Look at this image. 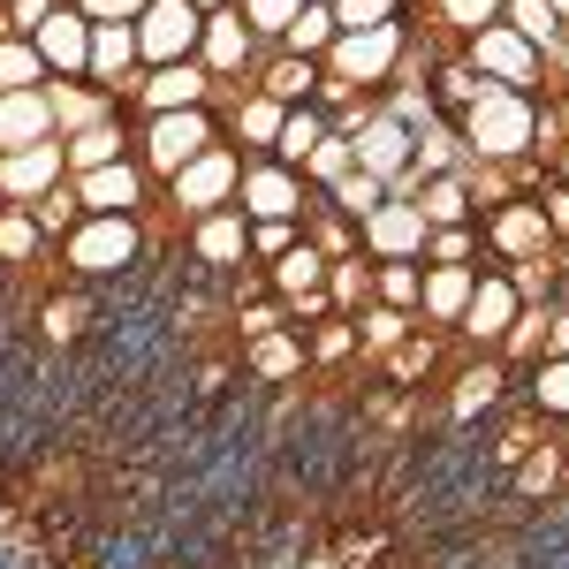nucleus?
I'll return each instance as SVG.
<instances>
[{
  "mask_svg": "<svg viewBox=\"0 0 569 569\" xmlns=\"http://www.w3.org/2000/svg\"><path fill=\"white\" fill-rule=\"evenodd\" d=\"M206 144H220L213 107H182V114H144V122H130V152H137V168H144L152 182L182 176Z\"/></svg>",
  "mask_w": 569,
  "mask_h": 569,
  "instance_id": "4",
  "label": "nucleus"
},
{
  "mask_svg": "<svg viewBox=\"0 0 569 569\" xmlns=\"http://www.w3.org/2000/svg\"><path fill=\"white\" fill-rule=\"evenodd\" d=\"M418 289H426V266L418 259H372V305L418 311Z\"/></svg>",
  "mask_w": 569,
  "mask_h": 569,
  "instance_id": "40",
  "label": "nucleus"
},
{
  "mask_svg": "<svg viewBox=\"0 0 569 569\" xmlns=\"http://www.w3.org/2000/svg\"><path fill=\"white\" fill-rule=\"evenodd\" d=\"M53 259V243L39 236V220H31V206H0V266L8 273H31V266Z\"/></svg>",
  "mask_w": 569,
  "mask_h": 569,
  "instance_id": "31",
  "label": "nucleus"
},
{
  "mask_svg": "<svg viewBox=\"0 0 569 569\" xmlns=\"http://www.w3.org/2000/svg\"><path fill=\"white\" fill-rule=\"evenodd\" d=\"M31 46H39V61H46V84H69V77H84V69H91V16L61 0L39 31H31Z\"/></svg>",
  "mask_w": 569,
  "mask_h": 569,
  "instance_id": "16",
  "label": "nucleus"
},
{
  "mask_svg": "<svg viewBox=\"0 0 569 569\" xmlns=\"http://www.w3.org/2000/svg\"><path fill=\"white\" fill-rule=\"evenodd\" d=\"M236 176H243V152H236V144H206L182 176L160 182V213L176 220V228L220 213V206H236Z\"/></svg>",
  "mask_w": 569,
  "mask_h": 569,
  "instance_id": "5",
  "label": "nucleus"
},
{
  "mask_svg": "<svg viewBox=\"0 0 569 569\" xmlns=\"http://www.w3.org/2000/svg\"><path fill=\"white\" fill-rule=\"evenodd\" d=\"M297 243H305V220H251V266H273Z\"/></svg>",
  "mask_w": 569,
  "mask_h": 569,
  "instance_id": "50",
  "label": "nucleus"
},
{
  "mask_svg": "<svg viewBox=\"0 0 569 569\" xmlns=\"http://www.w3.org/2000/svg\"><path fill=\"white\" fill-rule=\"evenodd\" d=\"M327 130H335V122H327L319 107H289V114H281V137H273V152H266V160H281V168H297V176H305L311 144H319Z\"/></svg>",
  "mask_w": 569,
  "mask_h": 569,
  "instance_id": "35",
  "label": "nucleus"
},
{
  "mask_svg": "<svg viewBox=\"0 0 569 569\" xmlns=\"http://www.w3.org/2000/svg\"><path fill=\"white\" fill-rule=\"evenodd\" d=\"M122 152H130V114L61 137V168H69V176H91V168H107V160H122Z\"/></svg>",
  "mask_w": 569,
  "mask_h": 569,
  "instance_id": "28",
  "label": "nucleus"
},
{
  "mask_svg": "<svg viewBox=\"0 0 569 569\" xmlns=\"http://www.w3.org/2000/svg\"><path fill=\"white\" fill-rule=\"evenodd\" d=\"M236 213L243 220H305L311 213V182L297 168H281V160H243V176H236Z\"/></svg>",
  "mask_w": 569,
  "mask_h": 569,
  "instance_id": "9",
  "label": "nucleus"
},
{
  "mask_svg": "<svg viewBox=\"0 0 569 569\" xmlns=\"http://www.w3.org/2000/svg\"><path fill=\"white\" fill-rule=\"evenodd\" d=\"M357 327V365H365V372H380V365H388L395 350H402V342H410V335H418V311H395V305H365L350 319Z\"/></svg>",
  "mask_w": 569,
  "mask_h": 569,
  "instance_id": "22",
  "label": "nucleus"
},
{
  "mask_svg": "<svg viewBox=\"0 0 569 569\" xmlns=\"http://www.w3.org/2000/svg\"><path fill=\"white\" fill-rule=\"evenodd\" d=\"M555 305H569V273H562V289H555Z\"/></svg>",
  "mask_w": 569,
  "mask_h": 569,
  "instance_id": "60",
  "label": "nucleus"
},
{
  "mask_svg": "<svg viewBox=\"0 0 569 569\" xmlns=\"http://www.w3.org/2000/svg\"><path fill=\"white\" fill-rule=\"evenodd\" d=\"M137 23H91V69H84V84H99L114 107H122V91L137 84Z\"/></svg>",
  "mask_w": 569,
  "mask_h": 569,
  "instance_id": "19",
  "label": "nucleus"
},
{
  "mask_svg": "<svg viewBox=\"0 0 569 569\" xmlns=\"http://www.w3.org/2000/svg\"><path fill=\"white\" fill-rule=\"evenodd\" d=\"M493 357H501L509 372H531V365L547 357V305H525V311H517V327L493 342Z\"/></svg>",
  "mask_w": 569,
  "mask_h": 569,
  "instance_id": "37",
  "label": "nucleus"
},
{
  "mask_svg": "<svg viewBox=\"0 0 569 569\" xmlns=\"http://www.w3.org/2000/svg\"><path fill=\"white\" fill-rule=\"evenodd\" d=\"M69 182H77L84 213H122V220H144L152 206H160V182L137 168V152L107 160V168H91V176H69Z\"/></svg>",
  "mask_w": 569,
  "mask_h": 569,
  "instance_id": "13",
  "label": "nucleus"
},
{
  "mask_svg": "<svg viewBox=\"0 0 569 569\" xmlns=\"http://www.w3.org/2000/svg\"><path fill=\"white\" fill-rule=\"evenodd\" d=\"M53 8H61V0H8V8H0V31H8V39H31Z\"/></svg>",
  "mask_w": 569,
  "mask_h": 569,
  "instance_id": "51",
  "label": "nucleus"
},
{
  "mask_svg": "<svg viewBox=\"0 0 569 569\" xmlns=\"http://www.w3.org/2000/svg\"><path fill=\"white\" fill-rule=\"evenodd\" d=\"M251 84H259L273 107H311V91H319V61H297V53L266 46V61L251 69Z\"/></svg>",
  "mask_w": 569,
  "mask_h": 569,
  "instance_id": "25",
  "label": "nucleus"
},
{
  "mask_svg": "<svg viewBox=\"0 0 569 569\" xmlns=\"http://www.w3.org/2000/svg\"><path fill=\"white\" fill-rule=\"evenodd\" d=\"M91 319V289H53V297H39V311H31V327H39V342H53V350H69L77 335H84Z\"/></svg>",
  "mask_w": 569,
  "mask_h": 569,
  "instance_id": "30",
  "label": "nucleus"
},
{
  "mask_svg": "<svg viewBox=\"0 0 569 569\" xmlns=\"http://www.w3.org/2000/svg\"><path fill=\"white\" fill-rule=\"evenodd\" d=\"M46 107H53V130H61V137H77V130H91V122H114V114H122V107H114L99 84H84V77L46 84Z\"/></svg>",
  "mask_w": 569,
  "mask_h": 569,
  "instance_id": "26",
  "label": "nucleus"
},
{
  "mask_svg": "<svg viewBox=\"0 0 569 569\" xmlns=\"http://www.w3.org/2000/svg\"><path fill=\"white\" fill-rule=\"evenodd\" d=\"M509 402H517V372L493 350H463L440 372V418H448L456 433H479L486 418H501Z\"/></svg>",
  "mask_w": 569,
  "mask_h": 569,
  "instance_id": "3",
  "label": "nucleus"
},
{
  "mask_svg": "<svg viewBox=\"0 0 569 569\" xmlns=\"http://www.w3.org/2000/svg\"><path fill=\"white\" fill-rule=\"evenodd\" d=\"M547 107H555V122L569 130V84H555V91H547Z\"/></svg>",
  "mask_w": 569,
  "mask_h": 569,
  "instance_id": "56",
  "label": "nucleus"
},
{
  "mask_svg": "<svg viewBox=\"0 0 569 569\" xmlns=\"http://www.w3.org/2000/svg\"><path fill=\"white\" fill-rule=\"evenodd\" d=\"M509 501H517V509H539V501H562V456H555V433L539 440V448H531L525 463H517V471H509Z\"/></svg>",
  "mask_w": 569,
  "mask_h": 569,
  "instance_id": "29",
  "label": "nucleus"
},
{
  "mask_svg": "<svg viewBox=\"0 0 569 569\" xmlns=\"http://www.w3.org/2000/svg\"><path fill=\"white\" fill-rule=\"evenodd\" d=\"M517 311H525L517 281H509L501 266H479V281H471V305H463V319H456V342H463V350H493V342L517 327Z\"/></svg>",
  "mask_w": 569,
  "mask_h": 569,
  "instance_id": "14",
  "label": "nucleus"
},
{
  "mask_svg": "<svg viewBox=\"0 0 569 569\" xmlns=\"http://www.w3.org/2000/svg\"><path fill=\"white\" fill-rule=\"evenodd\" d=\"M433 8V31L448 46H463V39H479L486 23H501V0H426Z\"/></svg>",
  "mask_w": 569,
  "mask_h": 569,
  "instance_id": "39",
  "label": "nucleus"
},
{
  "mask_svg": "<svg viewBox=\"0 0 569 569\" xmlns=\"http://www.w3.org/2000/svg\"><path fill=\"white\" fill-rule=\"evenodd\" d=\"M555 84H569V31L555 39V53H547V91ZM547 91H539V99H547Z\"/></svg>",
  "mask_w": 569,
  "mask_h": 569,
  "instance_id": "55",
  "label": "nucleus"
},
{
  "mask_svg": "<svg viewBox=\"0 0 569 569\" xmlns=\"http://www.w3.org/2000/svg\"><path fill=\"white\" fill-rule=\"evenodd\" d=\"M479 266H525V259H547L555 251V228L539 213V198H509V206H493L479 213Z\"/></svg>",
  "mask_w": 569,
  "mask_h": 569,
  "instance_id": "7",
  "label": "nucleus"
},
{
  "mask_svg": "<svg viewBox=\"0 0 569 569\" xmlns=\"http://www.w3.org/2000/svg\"><path fill=\"white\" fill-rule=\"evenodd\" d=\"M31 220H39V236H46V243H61V236H69L77 220H84V198H77V182L61 176V182H53V190L39 198V206H31Z\"/></svg>",
  "mask_w": 569,
  "mask_h": 569,
  "instance_id": "43",
  "label": "nucleus"
},
{
  "mask_svg": "<svg viewBox=\"0 0 569 569\" xmlns=\"http://www.w3.org/2000/svg\"><path fill=\"white\" fill-rule=\"evenodd\" d=\"M402 53H410V16L402 23H380V31H342V39L327 46V77L342 91H388L395 69H402Z\"/></svg>",
  "mask_w": 569,
  "mask_h": 569,
  "instance_id": "6",
  "label": "nucleus"
},
{
  "mask_svg": "<svg viewBox=\"0 0 569 569\" xmlns=\"http://www.w3.org/2000/svg\"><path fill=\"white\" fill-rule=\"evenodd\" d=\"M305 243L319 259H357V220H342L319 190H311V213H305Z\"/></svg>",
  "mask_w": 569,
  "mask_h": 569,
  "instance_id": "38",
  "label": "nucleus"
},
{
  "mask_svg": "<svg viewBox=\"0 0 569 569\" xmlns=\"http://www.w3.org/2000/svg\"><path fill=\"white\" fill-rule=\"evenodd\" d=\"M266 61V39L236 16V8H220V16H206V31H198V69L213 77V84H251V69Z\"/></svg>",
  "mask_w": 569,
  "mask_h": 569,
  "instance_id": "11",
  "label": "nucleus"
},
{
  "mask_svg": "<svg viewBox=\"0 0 569 569\" xmlns=\"http://www.w3.org/2000/svg\"><path fill=\"white\" fill-rule=\"evenodd\" d=\"M228 327H236V342H259L289 319H281V297H243V305H228Z\"/></svg>",
  "mask_w": 569,
  "mask_h": 569,
  "instance_id": "48",
  "label": "nucleus"
},
{
  "mask_svg": "<svg viewBox=\"0 0 569 569\" xmlns=\"http://www.w3.org/2000/svg\"><path fill=\"white\" fill-rule=\"evenodd\" d=\"M236 16H243V23H251V31L273 46L289 23H297V16H305V0H236Z\"/></svg>",
  "mask_w": 569,
  "mask_h": 569,
  "instance_id": "49",
  "label": "nucleus"
},
{
  "mask_svg": "<svg viewBox=\"0 0 569 569\" xmlns=\"http://www.w3.org/2000/svg\"><path fill=\"white\" fill-rule=\"evenodd\" d=\"M198 31H206V16H198L190 0H152V8L137 16V61H144V69L198 61Z\"/></svg>",
  "mask_w": 569,
  "mask_h": 569,
  "instance_id": "15",
  "label": "nucleus"
},
{
  "mask_svg": "<svg viewBox=\"0 0 569 569\" xmlns=\"http://www.w3.org/2000/svg\"><path fill=\"white\" fill-rule=\"evenodd\" d=\"M547 176H555V182H569V144L555 152V160H547Z\"/></svg>",
  "mask_w": 569,
  "mask_h": 569,
  "instance_id": "58",
  "label": "nucleus"
},
{
  "mask_svg": "<svg viewBox=\"0 0 569 569\" xmlns=\"http://www.w3.org/2000/svg\"><path fill=\"white\" fill-rule=\"evenodd\" d=\"M190 8H198V16H220V8H236V0H190Z\"/></svg>",
  "mask_w": 569,
  "mask_h": 569,
  "instance_id": "59",
  "label": "nucleus"
},
{
  "mask_svg": "<svg viewBox=\"0 0 569 569\" xmlns=\"http://www.w3.org/2000/svg\"><path fill=\"white\" fill-rule=\"evenodd\" d=\"M182 259L198 266L206 281H228V273H243V266H251V220L236 213V206H220V213L190 220V228H182Z\"/></svg>",
  "mask_w": 569,
  "mask_h": 569,
  "instance_id": "12",
  "label": "nucleus"
},
{
  "mask_svg": "<svg viewBox=\"0 0 569 569\" xmlns=\"http://www.w3.org/2000/svg\"><path fill=\"white\" fill-rule=\"evenodd\" d=\"M479 228H426V266H479Z\"/></svg>",
  "mask_w": 569,
  "mask_h": 569,
  "instance_id": "46",
  "label": "nucleus"
},
{
  "mask_svg": "<svg viewBox=\"0 0 569 569\" xmlns=\"http://www.w3.org/2000/svg\"><path fill=\"white\" fill-rule=\"evenodd\" d=\"M305 357H311V372L357 365V327H350V319H319V327L305 335Z\"/></svg>",
  "mask_w": 569,
  "mask_h": 569,
  "instance_id": "42",
  "label": "nucleus"
},
{
  "mask_svg": "<svg viewBox=\"0 0 569 569\" xmlns=\"http://www.w3.org/2000/svg\"><path fill=\"white\" fill-rule=\"evenodd\" d=\"M77 8H84L91 23H137V16H144L152 0H77Z\"/></svg>",
  "mask_w": 569,
  "mask_h": 569,
  "instance_id": "53",
  "label": "nucleus"
},
{
  "mask_svg": "<svg viewBox=\"0 0 569 569\" xmlns=\"http://www.w3.org/2000/svg\"><path fill=\"white\" fill-rule=\"evenodd\" d=\"M335 39H342V31H335V8H327V0H305V16H297L273 46L297 53V61H327V46H335Z\"/></svg>",
  "mask_w": 569,
  "mask_h": 569,
  "instance_id": "36",
  "label": "nucleus"
},
{
  "mask_svg": "<svg viewBox=\"0 0 569 569\" xmlns=\"http://www.w3.org/2000/svg\"><path fill=\"white\" fill-rule=\"evenodd\" d=\"M547 357H569V305H547Z\"/></svg>",
  "mask_w": 569,
  "mask_h": 569,
  "instance_id": "54",
  "label": "nucleus"
},
{
  "mask_svg": "<svg viewBox=\"0 0 569 569\" xmlns=\"http://www.w3.org/2000/svg\"><path fill=\"white\" fill-rule=\"evenodd\" d=\"M517 402L539 426H569V357H539L531 372H517Z\"/></svg>",
  "mask_w": 569,
  "mask_h": 569,
  "instance_id": "24",
  "label": "nucleus"
},
{
  "mask_svg": "<svg viewBox=\"0 0 569 569\" xmlns=\"http://www.w3.org/2000/svg\"><path fill=\"white\" fill-rule=\"evenodd\" d=\"M456 137L479 168H525L539 144V91H479L456 114Z\"/></svg>",
  "mask_w": 569,
  "mask_h": 569,
  "instance_id": "1",
  "label": "nucleus"
},
{
  "mask_svg": "<svg viewBox=\"0 0 569 569\" xmlns=\"http://www.w3.org/2000/svg\"><path fill=\"white\" fill-rule=\"evenodd\" d=\"M456 53H463V61L479 69V84H493V91H547V61H539L509 23H486L479 39H463Z\"/></svg>",
  "mask_w": 569,
  "mask_h": 569,
  "instance_id": "8",
  "label": "nucleus"
},
{
  "mask_svg": "<svg viewBox=\"0 0 569 569\" xmlns=\"http://www.w3.org/2000/svg\"><path fill=\"white\" fill-rule=\"evenodd\" d=\"M46 84V61L31 39H8L0 31V91H39Z\"/></svg>",
  "mask_w": 569,
  "mask_h": 569,
  "instance_id": "45",
  "label": "nucleus"
},
{
  "mask_svg": "<svg viewBox=\"0 0 569 569\" xmlns=\"http://www.w3.org/2000/svg\"><path fill=\"white\" fill-rule=\"evenodd\" d=\"M410 206L426 213V228H479V206H471V182L463 176H426L410 190Z\"/></svg>",
  "mask_w": 569,
  "mask_h": 569,
  "instance_id": "27",
  "label": "nucleus"
},
{
  "mask_svg": "<svg viewBox=\"0 0 569 569\" xmlns=\"http://www.w3.org/2000/svg\"><path fill=\"white\" fill-rule=\"evenodd\" d=\"M471 168V152H463V137H456V122H426L418 130V144H410V176H463Z\"/></svg>",
  "mask_w": 569,
  "mask_h": 569,
  "instance_id": "32",
  "label": "nucleus"
},
{
  "mask_svg": "<svg viewBox=\"0 0 569 569\" xmlns=\"http://www.w3.org/2000/svg\"><path fill=\"white\" fill-rule=\"evenodd\" d=\"M531 198H539V213H547V228H555V243H569V182H539V190H531Z\"/></svg>",
  "mask_w": 569,
  "mask_h": 569,
  "instance_id": "52",
  "label": "nucleus"
},
{
  "mask_svg": "<svg viewBox=\"0 0 569 569\" xmlns=\"http://www.w3.org/2000/svg\"><path fill=\"white\" fill-rule=\"evenodd\" d=\"M350 168H357L350 137H342V130H327L319 144H311V160H305V182H311V190H335V182L350 176Z\"/></svg>",
  "mask_w": 569,
  "mask_h": 569,
  "instance_id": "44",
  "label": "nucleus"
},
{
  "mask_svg": "<svg viewBox=\"0 0 569 569\" xmlns=\"http://www.w3.org/2000/svg\"><path fill=\"white\" fill-rule=\"evenodd\" d=\"M69 8H77V0H69Z\"/></svg>",
  "mask_w": 569,
  "mask_h": 569,
  "instance_id": "63",
  "label": "nucleus"
},
{
  "mask_svg": "<svg viewBox=\"0 0 569 569\" xmlns=\"http://www.w3.org/2000/svg\"><path fill=\"white\" fill-rule=\"evenodd\" d=\"M555 456H562V493H569V426H555Z\"/></svg>",
  "mask_w": 569,
  "mask_h": 569,
  "instance_id": "57",
  "label": "nucleus"
},
{
  "mask_svg": "<svg viewBox=\"0 0 569 569\" xmlns=\"http://www.w3.org/2000/svg\"><path fill=\"white\" fill-rule=\"evenodd\" d=\"M236 357H243V380L251 388H297V380H311V357H305V335L297 327H273L259 342H236Z\"/></svg>",
  "mask_w": 569,
  "mask_h": 569,
  "instance_id": "18",
  "label": "nucleus"
},
{
  "mask_svg": "<svg viewBox=\"0 0 569 569\" xmlns=\"http://www.w3.org/2000/svg\"><path fill=\"white\" fill-rule=\"evenodd\" d=\"M0 8H8V0H0Z\"/></svg>",
  "mask_w": 569,
  "mask_h": 569,
  "instance_id": "64",
  "label": "nucleus"
},
{
  "mask_svg": "<svg viewBox=\"0 0 569 569\" xmlns=\"http://www.w3.org/2000/svg\"><path fill=\"white\" fill-rule=\"evenodd\" d=\"M456 357H463V342H456V335H433V327H418V335H410V342H402V350H395L380 372H388L395 388H426V380L440 388V372H448Z\"/></svg>",
  "mask_w": 569,
  "mask_h": 569,
  "instance_id": "21",
  "label": "nucleus"
},
{
  "mask_svg": "<svg viewBox=\"0 0 569 569\" xmlns=\"http://www.w3.org/2000/svg\"><path fill=\"white\" fill-rule=\"evenodd\" d=\"M335 8V31H380V23H402L410 0H327Z\"/></svg>",
  "mask_w": 569,
  "mask_h": 569,
  "instance_id": "47",
  "label": "nucleus"
},
{
  "mask_svg": "<svg viewBox=\"0 0 569 569\" xmlns=\"http://www.w3.org/2000/svg\"><path fill=\"white\" fill-rule=\"evenodd\" d=\"M61 176H69L61 168V137L53 144H23V152H0V206H39Z\"/></svg>",
  "mask_w": 569,
  "mask_h": 569,
  "instance_id": "20",
  "label": "nucleus"
},
{
  "mask_svg": "<svg viewBox=\"0 0 569 569\" xmlns=\"http://www.w3.org/2000/svg\"><path fill=\"white\" fill-rule=\"evenodd\" d=\"M152 251V236H144V220H122V213H84L61 243H53V266L77 281V289H99V281H122L137 273Z\"/></svg>",
  "mask_w": 569,
  "mask_h": 569,
  "instance_id": "2",
  "label": "nucleus"
},
{
  "mask_svg": "<svg viewBox=\"0 0 569 569\" xmlns=\"http://www.w3.org/2000/svg\"><path fill=\"white\" fill-rule=\"evenodd\" d=\"M357 251H365V259H418L426 266V213H418L410 198H388L380 213L357 220Z\"/></svg>",
  "mask_w": 569,
  "mask_h": 569,
  "instance_id": "17",
  "label": "nucleus"
},
{
  "mask_svg": "<svg viewBox=\"0 0 569 569\" xmlns=\"http://www.w3.org/2000/svg\"><path fill=\"white\" fill-rule=\"evenodd\" d=\"M501 23H509V31L539 53V61H547V53H555V39L569 31L562 16H555V0H501Z\"/></svg>",
  "mask_w": 569,
  "mask_h": 569,
  "instance_id": "34",
  "label": "nucleus"
},
{
  "mask_svg": "<svg viewBox=\"0 0 569 569\" xmlns=\"http://www.w3.org/2000/svg\"><path fill=\"white\" fill-rule=\"evenodd\" d=\"M8 281H16V273H8V266H0V289H8Z\"/></svg>",
  "mask_w": 569,
  "mask_h": 569,
  "instance_id": "62",
  "label": "nucleus"
},
{
  "mask_svg": "<svg viewBox=\"0 0 569 569\" xmlns=\"http://www.w3.org/2000/svg\"><path fill=\"white\" fill-rule=\"evenodd\" d=\"M327 305H335V319H357V311L372 305V259L357 251V259H327Z\"/></svg>",
  "mask_w": 569,
  "mask_h": 569,
  "instance_id": "33",
  "label": "nucleus"
},
{
  "mask_svg": "<svg viewBox=\"0 0 569 569\" xmlns=\"http://www.w3.org/2000/svg\"><path fill=\"white\" fill-rule=\"evenodd\" d=\"M53 107H46V84L39 91H0V152H23V144H53Z\"/></svg>",
  "mask_w": 569,
  "mask_h": 569,
  "instance_id": "23",
  "label": "nucleus"
},
{
  "mask_svg": "<svg viewBox=\"0 0 569 569\" xmlns=\"http://www.w3.org/2000/svg\"><path fill=\"white\" fill-rule=\"evenodd\" d=\"M213 77L198 61H168V69H137V84L122 91V114L144 122V114H182V107H213Z\"/></svg>",
  "mask_w": 569,
  "mask_h": 569,
  "instance_id": "10",
  "label": "nucleus"
},
{
  "mask_svg": "<svg viewBox=\"0 0 569 569\" xmlns=\"http://www.w3.org/2000/svg\"><path fill=\"white\" fill-rule=\"evenodd\" d=\"M319 198H327L342 220H365V213H380V206H388V182L365 176V168H350V176L335 182V190H319Z\"/></svg>",
  "mask_w": 569,
  "mask_h": 569,
  "instance_id": "41",
  "label": "nucleus"
},
{
  "mask_svg": "<svg viewBox=\"0 0 569 569\" xmlns=\"http://www.w3.org/2000/svg\"><path fill=\"white\" fill-rule=\"evenodd\" d=\"M555 16H562V23H569V0H555Z\"/></svg>",
  "mask_w": 569,
  "mask_h": 569,
  "instance_id": "61",
  "label": "nucleus"
}]
</instances>
